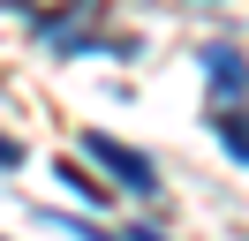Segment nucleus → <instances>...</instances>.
<instances>
[{
	"label": "nucleus",
	"mask_w": 249,
	"mask_h": 241,
	"mask_svg": "<svg viewBox=\"0 0 249 241\" xmlns=\"http://www.w3.org/2000/svg\"><path fill=\"white\" fill-rule=\"evenodd\" d=\"M204 83H212V113H242L249 105V60L234 45H204Z\"/></svg>",
	"instance_id": "1"
},
{
	"label": "nucleus",
	"mask_w": 249,
	"mask_h": 241,
	"mask_svg": "<svg viewBox=\"0 0 249 241\" xmlns=\"http://www.w3.org/2000/svg\"><path fill=\"white\" fill-rule=\"evenodd\" d=\"M83 151H91V158L106 166L113 181H128V189H136V196H159V166L143 158V151H128V143H113L106 128H91V136H83Z\"/></svg>",
	"instance_id": "2"
},
{
	"label": "nucleus",
	"mask_w": 249,
	"mask_h": 241,
	"mask_svg": "<svg viewBox=\"0 0 249 241\" xmlns=\"http://www.w3.org/2000/svg\"><path fill=\"white\" fill-rule=\"evenodd\" d=\"M46 226H68V241H166L151 226H98V219H68V211H46Z\"/></svg>",
	"instance_id": "3"
},
{
	"label": "nucleus",
	"mask_w": 249,
	"mask_h": 241,
	"mask_svg": "<svg viewBox=\"0 0 249 241\" xmlns=\"http://www.w3.org/2000/svg\"><path fill=\"white\" fill-rule=\"evenodd\" d=\"M212 136L227 143L234 166H249V105H242V113H212Z\"/></svg>",
	"instance_id": "4"
},
{
	"label": "nucleus",
	"mask_w": 249,
	"mask_h": 241,
	"mask_svg": "<svg viewBox=\"0 0 249 241\" xmlns=\"http://www.w3.org/2000/svg\"><path fill=\"white\" fill-rule=\"evenodd\" d=\"M53 181H61V189H76L83 204H106V181H91V173H83V166H68V158L53 166Z\"/></svg>",
	"instance_id": "5"
},
{
	"label": "nucleus",
	"mask_w": 249,
	"mask_h": 241,
	"mask_svg": "<svg viewBox=\"0 0 249 241\" xmlns=\"http://www.w3.org/2000/svg\"><path fill=\"white\" fill-rule=\"evenodd\" d=\"M0 166H23V143H16V136H0Z\"/></svg>",
	"instance_id": "6"
}]
</instances>
